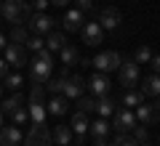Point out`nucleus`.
<instances>
[{
    "label": "nucleus",
    "instance_id": "c756f323",
    "mask_svg": "<svg viewBox=\"0 0 160 146\" xmlns=\"http://www.w3.org/2000/svg\"><path fill=\"white\" fill-rule=\"evenodd\" d=\"M24 45H27V51L38 53L40 48H46V40L40 37V35H29V40H27V43H24Z\"/></svg>",
    "mask_w": 160,
    "mask_h": 146
},
{
    "label": "nucleus",
    "instance_id": "49530a36",
    "mask_svg": "<svg viewBox=\"0 0 160 146\" xmlns=\"http://www.w3.org/2000/svg\"><path fill=\"white\" fill-rule=\"evenodd\" d=\"M0 128H3V112H0Z\"/></svg>",
    "mask_w": 160,
    "mask_h": 146
},
{
    "label": "nucleus",
    "instance_id": "cd10ccee",
    "mask_svg": "<svg viewBox=\"0 0 160 146\" xmlns=\"http://www.w3.org/2000/svg\"><path fill=\"white\" fill-rule=\"evenodd\" d=\"M11 43H16V45H24L29 40V32H27V27H22V24H13V29H11Z\"/></svg>",
    "mask_w": 160,
    "mask_h": 146
},
{
    "label": "nucleus",
    "instance_id": "9d476101",
    "mask_svg": "<svg viewBox=\"0 0 160 146\" xmlns=\"http://www.w3.org/2000/svg\"><path fill=\"white\" fill-rule=\"evenodd\" d=\"M86 88H91V96H109V90H112V82L107 80V74L104 72H96L91 74V80H86Z\"/></svg>",
    "mask_w": 160,
    "mask_h": 146
},
{
    "label": "nucleus",
    "instance_id": "c9c22d12",
    "mask_svg": "<svg viewBox=\"0 0 160 146\" xmlns=\"http://www.w3.org/2000/svg\"><path fill=\"white\" fill-rule=\"evenodd\" d=\"M75 6H78V11L88 13V11H93V0H75Z\"/></svg>",
    "mask_w": 160,
    "mask_h": 146
},
{
    "label": "nucleus",
    "instance_id": "3c124183",
    "mask_svg": "<svg viewBox=\"0 0 160 146\" xmlns=\"http://www.w3.org/2000/svg\"><path fill=\"white\" fill-rule=\"evenodd\" d=\"M0 3H3V0H0Z\"/></svg>",
    "mask_w": 160,
    "mask_h": 146
},
{
    "label": "nucleus",
    "instance_id": "09e8293b",
    "mask_svg": "<svg viewBox=\"0 0 160 146\" xmlns=\"http://www.w3.org/2000/svg\"><path fill=\"white\" fill-rule=\"evenodd\" d=\"M75 146H86V144H75Z\"/></svg>",
    "mask_w": 160,
    "mask_h": 146
},
{
    "label": "nucleus",
    "instance_id": "f704fd0d",
    "mask_svg": "<svg viewBox=\"0 0 160 146\" xmlns=\"http://www.w3.org/2000/svg\"><path fill=\"white\" fill-rule=\"evenodd\" d=\"M131 133H133V138H136L139 144H144V141H149V133H147V125H136V128H133Z\"/></svg>",
    "mask_w": 160,
    "mask_h": 146
},
{
    "label": "nucleus",
    "instance_id": "2f4dec72",
    "mask_svg": "<svg viewBox=\"0 0 160 146\" xmlns=\"http://www.w3.org/2000/svg\"><path fill=\"white\" fill-rule=\"evenodd\" d=\"M3 80H6V88H11V90H19V88L24 85V77H22V74H6Z\"/></svg>",
    "mask_w": 160,
    "mask_h": 146
},
{
    "label": "nucleus",
    "instance_id": "39448f33",
    "mask_svg": "<svg viewBox=\"0 0 160 146\" xmlns=\"http://www.w3.org/2000/svg\"><path fill=\"white\" fill-rule=\"evenodd\" d=\"M53 24H56V19L48 16V13H32L27 19V29L32 35H48L53 29Z\"/></svg>",
    "mask_w": 160,
    "mask_h": 146
},
{
    "label": "nucleus",
    "instance_id": "b1692460",
    "mask_svg": "<svg viewBox=\"0 0 160 146\" xmlns=\"http://www.w3.org/2000/svg\"><path fill=\"white\" fill-rule=\"evenodd\" d=\"M64 45H67V37H64V32H48V40H46V48L48 51H62Z\"/></svg>",
    "mask_w": 160,
    "mask_h": 146
},
{
    "label": "nucleus",
    "instance_id": "37998d69",
    "mask_svg": "<svg viewBox=\"0 0 160 146\" xmlns=\"http://www.w3.org/2000/svg\"><path fill=\"white\" fill-rule=\"evenodd\" d=\"M51 3H53V6H59V8H64V6L69 3V0H51Z\"/></svg>",
    "mask_w": 160,
    "mask_h": 146
},
{
    "label": "nucleus",
    "instance_id": "ea45409f",
    "mask_svg": "<svg viewBox=\"0 0 160 146\" xmlns=\"http://www.w3.org/2000/svg\"><path fill=\"white\" fill-rule=\"evenodd\" d=\"M8 74V64H6V59H0V80Z\"/></svg>",
    "mask_w": 160,
    "mask_h": 146
},
{
    "label": "nucleus",
    "instance_id": "a878e982",
    "mask_svg": "<svg viewBox=\"0 0 160 146\" xmlns=\"http://www.w3.org/2000/svg\"><path fill=\"white\" fill-rule=\"evenodd\" d=\"M78 101V112H83V114H88V112H96V96H80V98H75Z\"/></svg>",
    "mask_w": 160,
    "mask_h": 146
},
{
    "label": "nucleus",
    "instance_id": "2eb2a0df",
    "mask_svg": "<svg viewBox=\"0 0 160 146\" xmlns=\"http://www.w3.org/2000/svg\"><path fill=\"white\" fill-rule=\"evenodd\" d=\"M67 109H69V98H64L62 93H56L53 98H48V104H46V112L53 114V117H64Z\"/></svg>",
    "mask_w": 160,
    "mask_h": 146
},
{
    "label": "nucleus",
    "instance_id": "72a5a7b5",
    "mask_svg": "<svg viewBox=\"0 0 160 146\" xmlns=\"http://www.w3.org/2000/svg\"><path fill=\"white\" fill-rule=\"evenodd\" d=\"M29 101H46V85H32Z\"/></svg>",
    "mask_w": 160,
    "mask_h": 146
},
{
    "label": "nucleus",
    "instance_id": "f8f14e48",
    "mask_svg": "<svg viewBox=\"0 0 160 146\" xmlns=\"http://www.w3.org/2000/svg\"><path fill=\"white\" fill-rule=\"evenodd\" d=\"M99 24H102V29H118L120 27V21H123V16H120V11L118 8H112V6H107V8H102L99 11V19H96Z\"/></svg>",
    "mask_w": 160,
    "mask_h": 146
},
{
    "label": "nucleus",
    "instance_id": "79ce46f5",
    "mask_svg": "<svg viewBox=\"0 0 160 146\" xmlns=\"http://www.w3.org/2000/svg\"><path fill=\"white\" fill-rule=\"evenodd\" d=\"M6 45H8V40H6V35L0 32V51H6Z\"/></svg>",
    "mask_w": 160,
    "mask_h": 146
},
{
    "label": "nucleus",
    "instance_id": "5701e85b",
    "mask_svg": "<svg viewBox=\"0 0 160 146\" xmlns=\"http://www.w3.org/2000/svg\"><path fill=\"white\" fill-rule=\"evenodd\" d=\"M22 104H24V96L19 93V90H13V96H11V98H6V104L0 106V112H3V114H13Z\"/></svg>",
    "mask_w": 160,
    "mask_h": 146
},
{
    "label": "nucleus",
    "instance_id": "58836bf2",
    "mask_svg": "<svg viewBox=\"0 0 160 146\" xmlns=\"http://www.w3.org/2000/svg\"><path fill=\"white\" fill-rule=\"evenodd\" d=\"M32 8L35 11H43V8H48V0H32Z\"/></svg>",
    "mask_w": 160,
    "mask_h": 146
},
{
    "label": "nucleus",
    "instance_id": "473e14b6",
    "mask_svg": "<svg viewBox=\"0 0 160 146\" xmlns=\"http://www.w3.org/2000/svg\"><path fill=\"white\" fill-rule=\"evenodd\" d=\"M13 117V125H24V122H29V114H27V106H19L16 112L11 114Z\"/></svg>",
    "mask_w": 160,
    "mask_h": 146
},
{
    "label": "nucleus",
    "instance_id": "f3484780",
    "mask_svg": "<svg viewBox=\"0 0 160 146\" xmlns=\"http://www.w3.org/2000/svg\"><path fill=\"white\" fill-rule=\"evenodd\" d=\"M109 122H107V117H99V120H93V122H88V133H91V138H107L109 135Z\"/></svg>",
    "mask_w": 160,
    "mask_h": 146
},
{
    "label": "nucleus",
    "instance_id": "dca6fc26",
    "mask_svg": "<svg viewBox=\"0 0 160 146\" xmlns=\"http://www.w3.org/2000/svg\"><path fill=\"white\" fill-rule=\"evenodd\" d=\"M19 144H22V130H19V125L0 128V146H19Z\"/></svg>",
    "mask_w": 160,
    "mask_h": 146
},
{
    "label": "nucleus",
    "instance_id": "412c9836",
    "mask_svg": "<svg viewBox=\"0 0 160 146\" xmlns=\"http://www.w3.org/2000/svg\"><path fill=\"white\" fill-rule=\"evenodd\" d=\"M72 138H75V133H72L69 125H56V128H53V141H56L59 146H69Z\"/></svg>",
    "mask_w": 160,
    "mask_h": 146
},
{
    "label": "nucleus",
    "instance_id": "8fccbe9b",
    "mask_svg": "<svg viewBox=\"0 0 160 146\" xmlns=\"http://www.w3.org/2000/svg\"><path fill=\"white\" fill-rule=\"evenodd\" d=\"M158 144H160V138H158Z\"/></svg>",
    "mask_w": 160,
    "mask_h": 146
},
{
    "label": "nucleus",
    "instance_id": "0eeeda50",
    "mask_svg": "<svg viewBox=\"0 0 160 146\" xmlns=\"http://www.w3.org/2000/svg\"><path fill=\"white\" fill-rule=\"evenodd\" d=\"M6 64L8 67H16V69H22V67H27V48L24 45H16V43H8L6 45Z\"/></svg>",
    "mask_w": 160,
    "mask_h": 146
},
{
    "label": "nucleus",
    "instance_id": "4468645a",
    "mask_svg": "<svg viewBox=\"0 0 160 146\" xmlns=\"http://www.w3.org/2000/svg\"><path fill=\"white\" fill-rule=\"evenodd\" d=\"M62 24H64V32H80V27H83V11H78V8H69L67 13H64V19H62Z\"/></svg>",
    "mask_w": 160,
    "mask_h": 146
},
{
    "label": "nucleus",
    "instance_id": "9b49d317",
    "mask_svg": "<svg viewBox=\"0 0 160 146\" xmlns=\"http://www.w3.org/2000/svg\"><path fill=\"white\" fill-rule=\"evenodd\" d=\"M136 125H139L136 114H133L131 109H118V112H115V130H118V133H131Z\"/></svg>",
    "mask_w": 160,
    "mask_h": 146
},
{
    "label": "nucleus",
    "instance_id": "423d86ee",
    "mask_svg": "<svg viewBox=\"0 0 160 146\" xmlns=\"http://www.w3.org/2000/svg\"><path fill=\"white\" fill-rule=\"evenodd\" d=\"M118 80L120 85H126V88H133L139 82V64L133 59H126V61L118 67Z\"/></svg>",
    "mask_w": 160,
    "mask_h": 146
},
{
    "label": "nucleus",
    "instance_id": "a211bd4d",
    "mask_svg": "<svg viewBox=\"0 0 160 146\" xmlns=\"http://www.w3.org/2000/svg\"><path fill=\"white\" fill-rule=\"evenodd\" d=\"M27 114H29V122H46V101H29L27 106Z\"/></svg>",
    "mask_w": 160,
    "mask_h": 146
},
{
    "label": "nucleus",
    "instance_id": "f03ea898",
    "mask_svg": "<svg viewBox=\"0 0 160 146\" xmlns=\"http://www.w3.org/2000/svg\"><path fill=\"white\" fill-rule=\"evenodd\" d=\"M24 146H53V133L46 128V122H32Z\"/></svg>",
    "mask_w": 160,
    "mask_h": 146
},
{
    "label": "nucleus",
    "instance_id": "aec40b11",
    "mask_svg": "<svg viewBox=\"0 0 160 146\" xmlns=\"http://www.w3.org/2000/svg\"><path fill=\"white\" fill-rule=\"evenodd\" d=\"M69 125H72V133H75V135H86V133H88V114L75 112L72 120H69Z\"/></svg>",
    "mask_w": 160,
    "mask_h": 146
},
{
    "label": "nucleus",
    "instance_id": "de8ad7c7",
    "mask_svg": "<svg viewBox=\"0 0 160 146\" xmlns=\"http://www.w3.org/2000/svg\"><path fill=\"white\" fill-rule=\"evenodd\" d=\"M0 96H3V85H0Z\"/></svg>",
    "mask_w": 160,
    "mask_h": 146
},
{
    "label": "nucleus",
    "instance_id": "20e7f679",
    "mask_svg": "<svg viewBox=\"0 0 160 146\" xmlns=\"http://www.w3.org/2000/svg\"><path fill=\"white\" fill-rule=\"evenodd\" d=\"M123 64V56H120L118 51H102L96 53V56L91 59V67H96V72H115V69Z\"/></svg>",
    "mask_w": 160,
    "mask_h": 146
},
{
    "label": "nucleus",
    "instance_id": "a18cd8bd",
    "mask_svg": "<svg viewBox=\"0 0 160 146\" xmlns=\"http://www.w3.org/2000/svg\"><path fill=\"white\" fill-rule=\"evenodd\" d=\"M139 146H152V144H149V141H144V144H139Z\"/></svg>",
    "mask_w": 160,
    "mask_h": 146
},
{
    "label": "nucleus",
    "instance_id": "c03bdc74",
    "mask_svg": "<svg viewBox=\"0 0 160 146\" xmlns=\"http://www.w3.org/2000/svg\"><path fill=\"white\" fill-rule=\"evenodd\" d=\"M152 106H155V112L160 114V96H158V98H155V104H152Z\"/></svg>",
    "mask_w": 160,
    "mask_h": 146
},
{
    "label": "nucleus",
    "instance_id": "6e6552de",
    "mask_svg": "<svg viewBox=\"0 0 160 146\" xmlns=\"http://www.w3.org/2000/svg\"><path fill=\"white\" fill-rule=\"evenodd\" d=\"M83 93H86V80L80 77V74H72V77L64 80V88H62V96H64V98L75 101V98H80Z\"/></svg>",
    "mask_w": 160,
    "mask_h": 146
},
{
    "label": "nucleus",
    "instance_id": "6ab92c4d",
    "mask_svg": "<svg viewBox=\"0 0 160 146\" xmlns=\"http://www.w3.org/2000/svg\"><path fill=\"white\" fill-rule=\"evenodd\" d=\"M142 93L144 96H160V74H149V77L142 80Z\"/></svg>",
    "mask_w": 160,
    "mask_h": 146
},
{
    "label": "nucleus",
    "instance_id": "bb28decb",
    "mask_svg": "<svg viewBox=\"0 0 160 146\" xmlns=\"http://www.w3.org/2000/svg\"><path fill=\"white\" fill-rule=\"evenodd\" d=\"M144 98L147 96L142 93V90H126V96H123V106H139V104H144Z\"/></svg>",
    "mask_w": 160,
    "mask_h": 146
},
{
    "label": "nucleus",
    "instance_id": "1a4fd4ad",
    "mask_svg": "<svg viewBox=\"0 0 160 146\" xmlns=\"http://www.w3.org/2000/svg\"><path fill=\"white\" fill-rule=\"evenodd\" d=\"M80 35H83L86 45H102V40H104V29L99 21H86L80 27Z\"/></svg>",
    "mask_w": 160,
    "mask_h": 146
},
{
    "label": "nucleus",
    "instance_id": "393cba45",
    "mask_svg": "<svg viewBox=\"0 0 160 146\" xmlns=\"http://www.w3.org/2000/svg\"><path fill=\"white\" fill-rule=\"evenodd\" d=\"M59 56H62V64H67V67H72V64L80 61V53L75 45H64L62 51H59Z\"/></svg>",
    "mask_w": 160,
    "mask_h": 146
},
{
    "label": "nucleus",
    "instance_id": "c85d7f7f",
    "mask_svg": "<svg viewBox=\"0 0 160 146\" xmlns=\"http://www.w3.org/2000/svg\"><path fill=\"white\" fill-rule=\"evenodd\" d=\"M131 59H133L136 64H149V59H152V51H149L147 45H139V48H136V53H133Z\"/></svg>",
    "mask_w": 160,
    "mask_h": 146
},
{
    "label": "nucleus",
    "instance_id": "4c0bfd02",
    "mask_svg": "<svg viewBox=\"0 0 160 146\" xmlns=\"http://www.w3.org/2000/svg\"><path fill=\"white\" fill-rule=\"evenodd\" d=\"M149 67H152L155 74H160V56H152V59H149Z\"/></svg>",
    "mask_w": 160,
    "mask_h": 146
},
{
    "label": "nucleus",
    "instance_id": "7c9ffc66",
    "mask_svg": "<svg viewBox=\"0 0 160 146\" xmlns=\"http://www.w3.org/2000/svg\"><path fill=\"white\" fill-rule=\"evenodd\" d=\"M64 80L67 77H48V82H46V88H48V93H62V88H64Z\"/></svg>",
    "mask_w": 160,
    "mask_h": 146
},
{
    "label": "nucleus",
    "instance_id": "e433bc0d",
    "mask_svg": "<svg viewBox=\"0 0 160 146\" xmlns=\"http://www.w3.org/2000/svg\"><path fill=\"white\" fill-rule=\"evenodd\" d=\"M35 59H40V61H51V64H53V53L48 51V48H40V51L35 53Z\"/></svg>",
    "mask_w": 160,
    "mask_h": 146
},
{
    "label": "nucleus",
    "instance_id": "4be33fe9",
    "mask_svg": "<svg viewBox=\"0 0 160 146\" xmlns=\"http://www.w3.org/2000/svg\"><path fill=\"white\" fill-rule=\"evenodd\" d=\"M96 112H99V117H112V112H115L112 96H99L96 98Z\"/></svg>",
    "mask_w": 160,
    "mask_h": 146
},
{
    "label": "nucleus",
    "instance_id": "7ed1b4c3",
    "mask_svg": "<svg viewBox=\"0 0 160 146\" xmlns=\"http://www.w3.org/2000/svg\"><path fill=\"white\" fill-rule=\"evenodd\" d=\"M51 69L53 64L51 61H40V59H29V67H27V74H29V82L32 85H46L48 77H51Z\"/></svg>",
    "mask_w": 160,
    "mask_h": 146
},
{
    "label": "nucleus",
    "instance_id": "f257e3e1",
    "mask_svg": "<svg viewBox=\"0 0 160 146\" xmlns=\"http://www.w3.org/2000/svg\"><path fill=\"white\" fill-rule=\"evenodd\" d=\"M32 13H35V8L27 0H3V3H0V16L6 19V21H11V24L27 21Z\"/></svg>",
    "mask_w": 160,
    "mask_h": 146
},
{
    "label": "nucleus",
    "instance_id": "ddd939ff",
    "mask_svg": "<svg viewBox=\"0 0 160 146\" xmlns=\"http://www.w3.org/2000/svg\"><path fill=\"white\" fill-rule=\"evenodd\" d=\"M158 120H160V114L155 112L152 104H139V106H136V122L139 125H147V128H149V125H155Z\"/></svg>",
    "mask_w": 160,
    "mask_h": 146
},
{
    "label": "nucleus",
    "instance_id": "a19ab883",
    "mask_svg": "<svg viewBox=\"0 0 160 146\" xmlns=\"http://www.w3.org/2000/svg\"><path fill=\"white\" fill-rule=\"evenodd\" d=\"M93 146H112L107 138H93Z\"/></svg>",
    "mask_w": 160,
    "mask_h": 146
}]
</instances>
